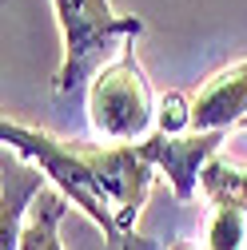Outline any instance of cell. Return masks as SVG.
Instances as JSON below:
<instances>
[{
	"label": "cell",
	"mask_w": 247,
	"mask_h": 250,
	"mask_svg": "<svg viewBox=\"0 0 247 250\" xmlns=\"http://www.w3.org/2000/svg\"><path fill=\"white\" fill-rule=\"evenodd\" d=\"M52 12L60 24V48H64V60L52 76L56 96H76L80 87L88 91L96 72L112 64L124 44L144 36V20L120 16L112 0H52Z\"/></svg>",
	"instance_id": "obj_1"
},
{
	"label": "cell",
	"mask_w": 247,
	"mask_h": 250,
	"mask_svg": "<svg viewBox=\"0 0 247 250\" xmlns=\"http://www.w3.org/2000/svg\"><path fill=\"white\" fill-rule=\"evenodd\" d=\"M156 107L160 96L136 60V40L88 83V123L112 147H136L156 135Z\"/></svg>",
	"instance_id": "obj_2"
},
{
	"label": "cell",
	"mask_w": 247,
	"mask_h": 250,
	"mask_svg": "<svg viewBox=\"0 0 247 250\" xmlns=\"http://www.w3.org/2000/svg\"><path fill=\"white\" fill-rule=\"evenodd\" d=\"M0 143H4L8 155H20V159H28L32 167H40L44 179L56 187V191L104 230L108 246L124 250V234H120L116 218H112L108 199L100 195V187H96V175H92V167L84 163L80 143H64V139L40 131V127H24V123H16V119L0 123Z\"/></svg>",
	"instance_id": "obj_3"
},
{
	"label": "cell",
	"mask_w": 247,
	"mask_h": 250,
	"mask_svg": "<svg viewBox=\"0 0 247 250\" xmlns=\"http://www.w3.org/2000/svg\"><path fill=\"white\" fill-rule=\"evenodd\" d=\"M199 187L211 203L203 250H247V167H235L215 155L203 167Z\"/></svg>",
	"instance_id": "obj_4"
},
{
	"label": "cell",
	"mask_w": 247,
	"mask_h": 250,
	"mask_svg": "<svg viewBox=\"0 0 247 250\" xmlns=\"http://www.w3.org/2000/svg\"><path fill=\"white\" fill-rule=\"evenodd\" d=\"M223 139H227V131H192V135H151V139H144L136 147L148 155V163L168 179L172 195L179 203H192L196 191H199L203 167L220 155Z\"/></svg>",
	"instance_id": "obj_5"
},
{
	"label": "cell",
	"mask_w": 247,
	"mask_h": 250,
	"mask_svg": "<svg viewBox=\"0 0 247 250\" xmlns=\"http://www.w3.org/2000/svg\"><path fill=\"white\" fill-rule=\"evenodd\" d=\"M247 123V60L220 68L192 96V131H231Z\"/></svg>",
	"instance_id": "obj_6"
},
{
	"label": "cell",
	"mask_w": 247,
	"mask_h": 250,
	"mask_svg": "<svg viewBox=\"0 0 247 250\" xmlns=\"http://www.w3.org/2000/svg\"><path fill=\"white\" fill-rule=\"evenodd\" d=\"M48 191V179L20 155L4 151V210H0V250H20L24 223L32 214V203Z\"/></svg>",
	"instance_id": "obj_7"
},
{
	"label": "cell",
	"mask_w": 247,
	"mask_h": 250,
	"mask_svg": "<svg viewBox=\"0 0 247 250\" xmlns=\"http://www.w3.org/2000/svg\"><path fill=\"white\" fill-rule=\"evenodd\" d=\"M68 214V199L48 187V191L32 203V214L24 223V234H20V250H64L60 242V223Z\"/></svg>",
	"instance_id": "obj_8"
},
{
	"label": "cell",
	"mask_w": 247,
	"mask_h": 250,
	"mask_svg": "<svg viewBox=\"0 0 247 250\" xmlns=\"http://www.w3.org/2000/svg\"><path fill=\"white\" fill-rule=\"evenodd\" d=\"M156 135H192V100L183 91H164L160 96Z\"/></svg>",
	"instance_id": "obj_9"
},
{
	"label": "cell",
	"mask_w": 247,
	"mask_h": 250,
	"mask_svg": "<svg viewBox=\"0 0 247 250\" xmlns=\"http://www.w3.org/2000/svg\"><path fill=\"white\" fill-rule=\"evenodd\" d=\"M168 250H199V246H192V242H188V238H175V242H172V246H168Z\"/></svg>",
	"instance_id": "obj_10"
},
{
	"label": "cell",
	"mask_w": 247,
	"mask_h": 250,
	"mask_svg": "<svg viewBox=\"0 0 247 250\" xmlns=\"http://www.w3.org/2000/svg\"><path fill=\"white\" fill-rule=\"evenodd\" d=\"M243 127H247V123H243Z\"/></svg>",
	"instance_id": "obj_11"
}]
</instances>
